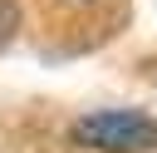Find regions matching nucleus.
<instances>
[{
	"mask_svg": "<svg viewBox=\"0 0 157 153\" xmlns=\"http://www.w3.org/2000/svg\"><path fill=\"white\" fill-rule=\"evenodd\" d=\"M69 143L88 153H157V118L137 109H93L69 128Z\"/></svg>",
	"mask_w": 157,
	"mask_h": 153,
	"instance_id": "1",
	"label": "nucleus"
}]
</instances>
